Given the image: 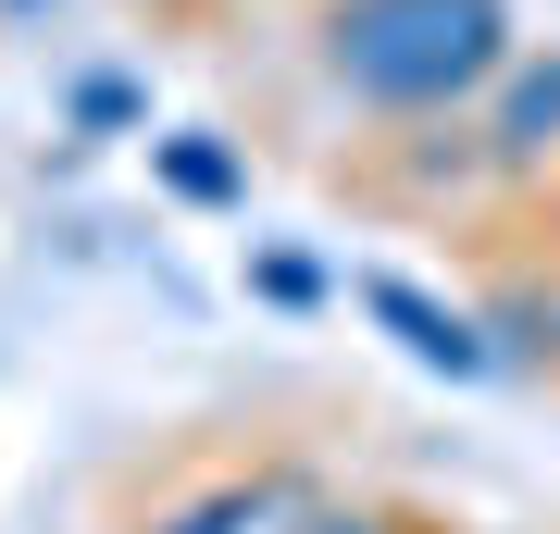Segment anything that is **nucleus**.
<instances>
[{
    "mask_svg": "<svg viewBox=\"0 0 560 534\" xmlns=\"http://www.w3.org/2000/svg\"><path fill=\"white\" fill-rule=\"evenodd\" d=\"M349 298H361V323H374L411 373H436V385H499V336H486L474 298H436V286H411V274H349Z\"/></svg>",
    "mask_w": 560,
    "mask_h": 534,
    "instance_id": "obj_2",
    "label": "nucleus"
},
{
    "mask_svg": "<svg viewBox=\"0 0 560 534\" xmlns=\"http://www.w3.org/2000/svg\"><path fill=\"white\" fill-rule=\"evenodd\" d=\"M62 138H162V124H150V75L88 62V75L62 87Z\"/></svg>",
    "mask_w": 560,
    "mask_h": 534,
    "instance_id": "obj_7",
    "label": "nucleus"
},
{
    "mask_svg": "<svg viewBox=\"0 0 560 534\" xmlns=\"http://www.w3.org/2000/svg\"><path fill=\"white\" fill-rule=\"evenodd\" d=\"M249 298H261V311H324V298H337V274H324L312 249L261 237V249H249Z\"/></svg>",
    "mask_w": 560,
    "mask_h": 534,
    "instance_id": "obj_8",
    "label": "nucleus"
},
{
    "mask_svg": "<svg viewBox=\"0 0 560 534\" xmlns=\"http://www.w3.org/2000/svg\"><path fill=\"white\" fill-rule=\"evenodd\" d=\"M474 138H486V175H499V187L560 175V38L548 50H511V75L474 99Z\"/></svg>",
    "mask_w": 560,
    "mask_h": 534,
    "instance_id": "obj_4",
    "label": "nucleus"
},
{
    "mask_svg": "<svg viewBox=\"0 0 560 534\" xmlns=\"http://www.w3.org/2000/svg\"><path fill=\"white\" fill-rule=\"evenodd\" d=\"M38 13H62V0H0V25H38Z\"/></svg>",
    "mask_w": 560,
    "mask_h": 534,
    "instance_id": "obj_10",
    "label": "nucleus"
},
{
    "mask_svg": "<svg viewBox=\"0 0 560 534\" xmlns=\"http://www.w3.org/2000/svg\"><path fill=\"white\" fill-rule=\"evenodd\" d=\"M312 50H324V75H337L361 112L436 124V112H474V99L511 75L523 25H511V0H324Z\"/></svg>",
    "mask_w": 560,
    "mask_h": 534,
    "instance_id": "obj_1",
    "label": "nucleus"
},
{
    "mask_svg": "<svg viewBox=\"0 0 560 534\" xmlns=\"http://www.w3.org/2000/svg\"><path fill=\"white\" fill-rule=\"evenodd\" d=\"M312 534H411L399 510H374V497H324V522Z\"/></svg>",
    "mask_w": 560,
    "mask_h": 534,
    "instance_id": "obj_9",
    "label": "nucleus"
},
{
    "mask_svg": "<svg viewBox=\"0 0 560 534\" xmlns=\"http://www.w3.org/2000/svg\"><path fill=\"white\" fill-rule=\"evenodd\" d=\"M474 311H486V336H499V373H560V286L499 274Z\"/></svg>",
    "mask_w": 560,
    "mask_h": 534,
    "instance_id": "obj_6",
    "label": "nucleus"
},
{
    "mask_svg": "<svg viewBox=\"0 0 560 534\" xmlns=\"http://www.w3.org/2000/svg\"><path fill=\"white\" fill-rule=\"evenodd\" d=\"M324 522V485L287 473V460H249V473H200L150 510V534H312Z\"/></svg>",
    "mask_w": 560,
    "mask_h": 534,
    "instance_id": "obj_3",
    "label": "nucleus"
},
{
    "mask_svg": "<svg viewBox=\"0 0 560 534\" xmlns=\"http://www.w3.org/2000/svg\"><path fill=\"white\" fill-rule=\"evenodd\" d=\"M150 187L175 212H249V150L224 124H162L150 138Z\"/></svg>",
    "mask_w": 560,
    "mask_h": 534,
    "instance_id": "obj_5",
    "label": "nucleus"
}]
</instances>
